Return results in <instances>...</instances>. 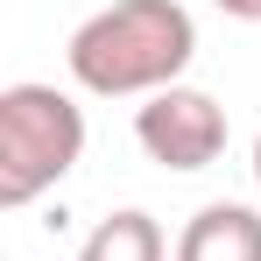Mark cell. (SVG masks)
Returning <instances> with one entry per match:
<instances>
[{"label": "cell", "mask_w": 261, "mask_h": 261, "mask_svg": "<svg viewBox=\"0 0 261 261\" xmlns=\"http://www.w3.org/2000/svg\"><path fill=\"white\" fill-rule=\"evenodd\" d=\"M198 57V21L184 0H113L71 29V78L92 99H155Z\"/></svg>", "instance_id": "1"}, {"label": "cell", "mask_w": 261, "mask_h": 261, "mask_svg": "<svg viewBox=\"0 0 261 261\" xmlns=\"http://www.w3.org/2000/svg\"><path fill=\"white\" fill-rule=\"evenodd\" d=\"M85 155V106L57 85H7L0 92V205L21 212Z\"/></svg>", "instance_id": "2"}, {"label": "cell", "mask_w": 261, "mask_h": 261, "mask_svg": "<svg viewBox=\"0 0 261 261\" xmlns=\"http://www.w3.org/2000/svg\"><path fill=\"white\" fill-rule=\"evenodd\" d=\"M134 141H141L148 163H163L176 176L212 170L226 155V106L212 92H198V85H170V92H155V99L134 106Z\"/></svg>", "instance_id": "3"}, {"label": "cell", "mask_w": 261, "mask_h": 261, "mask_svg": "<svg viewBox=\"0 0 261 261\" xmlns=\"http://www.w3.org/2000/svg\"><path fill=\"white\" fill-rule=\"evenodd\" d=\"M170 261H261V212L254 205H205V212H191Z\"/></svg>", "instance_id": "4"}, {"label": "cell", "mask_w": 261, "mask_h": 261, "mask_svg": "<svg viewBox=\"0 0 261 261\" xmlns=\"http://www.w3.org/2000/svg\"><path fill=\"white\" fill-rule=\"evenodd\" d=\"M170 247H163V226L148 212H113L99 219L85 233V247H78V261H163Z\"/></svg>", "instance_id": "5"}, {"label": "cell", "mask_w": 261, "mask_h": 261, "mask_svg": "<svg viewBox=\"0 0 261 261\" xmlns=\"http://www.w3.org/2000/svg\"><path fill=\"white\" fill-rule=\"evenodd\" d=\"M219 14H233V21H261V0H212Z\"/></svg>", "instance_id": "6"}, {"label": "cell", "mask_w": 261, "mask_h": 261, "mask_svg": "<svg viewBox=\"0 0 261 261\" xmlns=\"http://www.w3.org/2000/svg\"><path fill=\"white\" fill-rule=\"evenodd\" d=\"M254 184H261V134H254Z\"/></svg>", "instance_id": "7"}]
</instances>
